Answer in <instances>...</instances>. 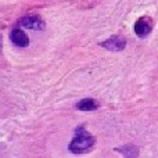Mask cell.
<instances>
[{
    "label": "cell",
    "instance_id": "cell-1",
    "mask_svg": "<svg viewBox=\"0 0 158 158\" xmlns=\"http://www.w3.org/2000/svg\"><path fill=\"white\" fill-rule=\"evenodd\" d=\"M93 144H94V137L83 128H78L75 132V137L69 143V151H72L74 154L86 153L93 147Z\"/></svg>",
    "mask_w": 158,
    "mask_h": 158
},
{
    "label": "cell",
    "instance_id": "cell-2",
    "mask_svg": "<svg viewBox=\"0 0 158 158\" xmlns=\"http://www.w3.org/2000/svg\"><path fill=\"white\" fill-rule=\"evenodd\" d=\"M153 29V21L148 17H142L135 22V33L139 38H146Z\"/></svg>",
    "mask_w": 158,
    "mask_h": 158
},
{
    "label": "cell",
    "instance_id": "cell-3",
    "mask_svg": "<svg viewBox=\"0 0 158 158\" xmlns=\"http://www.w3.org/2000/svg\"><path fill=\"white\" fill-rule=\"evenodd\" d=\"M101 46L104 49L110 50V52H121V50H123L126 47V40L123 38H121V36H112V38L107 39L106 42H103Z\"/></svg>",
    "mask_w": 158,
    "mask_h": 158
},
{
    "label": "cell",
    "instance_id": "cell-4",
    "mask_svg": "<svg viewBox=\"0 0 158 158\" xmlns=\"http://www.w3.org/2000/svg\"><path fill=\"white\" fill-rule=\"evenodd\" d=\"M10 39H11V42L18 47H27L28 44H29V38H28V35L24 32V31L18 29V28L11 31Z\"/></svg>",
    "mask_w": 158,
    "mask_h": 158
},
{
    "label": "cell",
    "instance_id": "cell-5",
    "mask_svg": "<svg viewBox=\"0 0 158 158\" xmlns=\"http://www.w3.org/2000/svg\"><path fill=\"white\" fill-rule=\"evenodd\" d=\"M21 25L28 28V29H36V31H42L44 28V22L39 17H25V18L21 19Z\"/></svg>",
    "mask_w": 158,
    "mask_h": 158
},
{
    "label": "cell",
    "instance_id": "cell-6",
    "mask_svg": "<svg viewBox=\"0 0 158 158\" xmlns=\"http://www.w3.org/2000/svg\"><path fill=\"white\" fill-rule=\"evenodd\" d=\"M98 108V103L93 98H83L77 104V110L79 111H94Z\"/></svg>",
    "mask_w": 158,
    "mask_h": 158
},
{
    "label": "cell",
    "instance_id": "cell-7",
    "mask_svg": "<svg viewBox=\"0 0 158 158\" xmlns=\"http://www.w3.org/2000/svg\"><path fill=\"white\" fill-rule=\"evenodd\" d=\"M117 151L118 153H121V154H123V156H126V157L139 156V148L135 147V146H132V144H128V146H123V147L117 148Z\"/></svg>",
    "mask_w": 158,
    "mask_h": 158
}]
</instances>
